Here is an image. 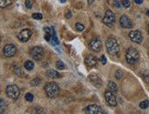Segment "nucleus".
<instances>
[{"label":"nucleus","instance_id":"29","mask_svg":"<svg viewBox=\"0 0 149 114\" xmlns=\"http://www.w3.org/2000/svg\"><path fill=\"white\" fill-rule=\"evenodd\" d=\"M40 83V79H35L31 81V86H38Z\"/></svg>","mask_w":149,"mask_h":114},{"label":"nucleus","instance_id":"24","mask_svg":"<svg viewBox=\"0 0 149 114\" xmlns=\"http://www.w3.org/2000/svg\"><path fill=\"white\" fill-rule=\"evenodd\" d=\"M123 76H124V73H123V71H122L121 69H118L115 72V78L117 79H121L122 78H123Z\"/></svg>","mask_w":149,"mask_h":114},{"label":"nucleus","instance_id":"11","mask_svg":"<svg viewBox=\"0 0 149 114\" xmlns=\"http://www.w3.org/2000/svg\"><path fill=\"white\" fill-rule=\"evenodd\" d=\"M129 37L133 43L140 44V43H142V41H143V36H142L141 32L138 31V30H135V31L130 32Z\"/></svg>","mask_w":149,"mask_h":114},{"label":"nucleus","instance_id":"6","mask_svg":"<svg viewBox=\"0 0 149 114\" xmlns=\"http://www.w3.org/2000/svg\"><path fill=\"white\" fill-rule=\"evenodd\" d=\"M30 56L35 60H40L44 56V49L41 47H34L30 50Z\"/></svg>","mask_w":149,"mask_h":114},{"label":"nucleus","instance_id":"5","mask_svg":"<svg viewBox=\"0 0 149 114\" xmlns=\"http://www.w3.org/2000/svg\"><path fill=\"white\" fill-rule=\"evenodd\" d=\"M102 22L107 27H109V28H112L114 25V23H115V16H114V14L111 10H107L105 12V15H104Z\"/></svg>","mask_w":149,"mask_h":114},{"label":"nucleus","instance_id":"18","mask_svg":"<svg viewBox=\"0 0 149 114\" xmlns=\"http://www.w3.org/2000/svg\"><path fill=\"white\" fill-rule=\"evenodd\" d=\"M108 88L109 91H113V92H117L118 91V87L114 81H109L108 82Z\"/></svg>","mask_w":149,"mask_h":114},{"label":"nucleus","instance_id":"32","mask_svg":"<svg viewBox=\"0 0 149 114\" xmlns=\"http://www.w3.org/2000/svg\"><path fill=\"white\" fill-rule=\"evenodd\" d=\"M114 6L115 7H121V3L118 1V0H114Z\"/></svg>","mask_w":149,"mask_h":114},{"label":"nucleus","instance_id":"3","mask_svg":"<svg viewBox=\"0 0 149 114\" xmlns=\"http://www.w3.org/2000/svg\"><path fill=\"white\" fill-rule=\"evenodd\" d=\"M125 59L131 65H135L139 61V52L133 47H129L125 52Z\"/></svg>","mask_w":149,"mask_h":114},{"label":"nucleus","instance_id":"25","mask_svg":"<svg viewBox=\"0 0 149 114\" xmlns=\"http://www.w3.org/2000/svg\"><path fill=\"white\" fill-rule=\"evenodd\" d=\"M75 28H76L78 31H83L84 29V26H83L81 23H76L75 24Z\"/></svg>","mask_w":149,"mask_h":114},{"label":"nucleus","instance_id":"28","mask_svg":"<svg viewBox=\"0 0 149 114\" xmlns=\"http://www.w3.org/2000/svg\"><path fill=\"white\" fill-rule=\"evenodd\" d=\"M122 5H123L124 7L128 8V7H130V6H131V3H130L129 0H124V1L122 2Z\"/></svg>","mask_w":149,"mask_h":114},{"label":"nucleus","instance_id":"21","mask_svg":"<svg viewBox=\"0 0 149 114\" xmlns=\"http://www.w3.org/2000/svg\"><path fill=\"white\" fill-rule=\"evenodd\" d=\"M11 4V0H0V7H6Z\"/></svg>","mask_w":149,"mask_h":114},{"label":"nucleus","instance_id":"14","mask_svg":"<svg viewBox=\"0 0 149 114\" xmlns=\"http://www.w3.org/2000/svg\"><path fill=\"white\" fill-rule=\"evenodd\" d=\"M85 64H86L88 67H94V66H96L97 62H98V60H97L96 57L93 55H88L86 58H85Z\"/></svg>","mask_w":149,"mask_h":114},{"label":"nucleus","instance_id":"30","mask_svg":"<svg viewBox=\"0 0 149 114\" xmlns=\"http://www.w3.org/2000/svg\"><path fill=\"white\" fill-rule=\"evenodd\" d=\"M143 78H144V79H145V82H147V83L149 82V74H148V73L144 72L143 73Z\"/></svg>","mask_w":149,"mask_h":114},{"label":"nucleus","instance_id":"15","mask_svg":"<svg viewBox=\"0 0 149 114\" xmlns=\"http://www.w3.org/2000/svg\"><path fill=\"white\" fill-rule=\"evenodd\" d=\"M90 79H91V81L92 82V84H93L95 87H97V88H101V87H102V79H101L100 78L97 76V75L91 74L90 75Z\"/></svg>","mask_w":149,"mask_h":114},{"label":"nucleus","instance_id":"4","mask_svg":"<svg viewBox=\"0 0 149 114\" xmlns=\"http://www.w3.org/2000/svg\"><path fill=\"white\" fill-rule=\"evenodd\" d=\"M6 96L11 100H17L20 95V91L17 85H9L6 88Z\"/></svg>","mask_w":149,"mask_h":114},{"label":"nucleus","instance_id":"23","mask_svg":"<svg viewBox=\"0 0 149 114\" xmlns=\"http://www.w3.org/2000/svg\"><path fill=\"white\" fill-rule=\"evenodd\" d=\"M139 106H140V108L141 109H143V110H145V109H146V108H148V106H149V101L148 100H144V101H142V102H140V104H139Z\"/></svg>","mask_w":149,"mask_h":114},{"label":"nucleus","instance_id":"27","mask_svg":"<svg viewBox=\"0 0 149 114\" xmlns=\"http://www.w3.org/2000/svg\"><path fill=\"white\" fill-rule=\"evenodd\" d=\"M25 99H26V100H28V101L31 102L32 100H33V99H34V96L31 94V93H27V94H26V96H25Z\"/></svg>","mask_w":149,"mask_h":114},{"label":"nucleus","instance_id":"37","mask_svg":"<svg viewBox=\"0 0 149 114\" xmlns=\"http://www.w3.org/2000/svg\"><path fill=\"white\" fill-rule=\"evenodd\" d=\"M59 1H61V3H65L67 1V0H59Z\"/></svg>","mask_w":149,"mask_h":114},{"label":"nucleus","instance_id":"7","mask_svg":"<svg viewBox=\"0 0 149 114\" xmlns=\"http://www.w3.org/2000/svg\"><path fill=\"white\" fill-rule=\"evenodd\" d=\"M17 53V47L13 44H8L6 45L3 48V54L5 57L6 58H11L13 56H15Z\"/></svg>","mask_w":149,"mask_h":114},{"label":"nucleus","instance_id":"13","mask_svg":"<svg viewBox=\"0 0 149 114\" xmlns=\"http://www.w3.org/2000/svg\"><path fill=\"white\" fill-rule=\"evenodd\" d=\"M120 25L124 28H133V23L130 20V18L127 16L124 15L120 18Z\"/></svg>","mask_w":149,"mask_h":114},{"label":"nucleus","instance_id":"8","mask_svg":"<svg viewBox=\"0 0 149 114\" xmlns=\"http://www.w3.org/2000/svg\"><path fill=\"white\" fill-rule=\"evenodd\" d=\"M84 111L86 114H103L104 113L103 110L96 104L89 105L88 107L85 108Z\"/></svg>","mask_w":149,"mask_h":114},{"label":"nucleus","instance_id":"33","mask_svg":"<svg viewBox=\"0 0 149 114\" xmlns=\"http://www.w3.org/2000/svg\"><path fill=\"white\" fill-rule=\"evenodd\" d=\"M101 61H102V64H106V58H105V56H102V57H101Z\"/></svg>","mask_w":149,"mask_h":114},{"label":"nucleus","instance_id":"31","mask_svg":"<svg viewBox=\"0 0 149 114\" xmlns=\"http://www.w3.org/2000/svg\"><path fill=\"white\" fill-rule=\"evenodd\" d=\"M25 6L27 8H31L32 7V3L30 2L29 0H26L25 1Z\"/></svg>","mask_w":149,"mask_h":114},{"label":"nucleus","instance_id":"19","mask_svg":"<svg viewBox=\"0 0 149 114\" xmlns=\"http://www.w3.org/2000/svg\"><path fill=\"white\" fill-rule=\"evenodd\" d=\"M24 67L27 70H32L34 69V63L30 60H28L26 61L25 64H24Z\"/></svg>","mask_w":149,"mask_h":114},{"label":"nucleus","instance_id":"34","mask_svg":"<svg viewBox=\"0 0 149 114\" xmlns=\"http://www.w3.org/2000/svg\"><path fill=\"white\" fill-rule=\"evenodd\" d=\"M66 18H71V11H68V12H67Z\"/></svg>","mask_w":149,"mask_h":114},{"label":"nucleus","instance_id":"16","mask_svg":"<svg viewBox=\"0 0 149 114\" xmlns=\"http://www.w3.org/2000/svg\"><path fill=\"white\" fill-rule=\"evenodd\" d=\"M47 76L50 79H59L61 78V75L58 71L54 70V69H49L47 71Z\"/></svg>","mask_w":149,"mask_h":114},{"label":"nucleus","instance_id":"35","mask_svg":"<svg viewBox=\"0 0 149 114\" xmlns=\"http://www.w3.org/2000/svg\"><path fill=\"white\" fill-rule=\"evenodd\" d=\"M135 2L136 3V4L140 5V4H142V3H143V0H135Z\"/></svg>","mask_w":149,"mask_h":114},{"label":"nucleus","instance_id":"12","mask_svg":"<svg viewBox=\"0 0 149 114\" xmlns=\"http://www.w3.org/2000/svg\"><path fill=\"white\" fill-rule=\"evenodd\" d=\"M32 35V32L30 29H23L18 33V38L21 42H27L28 41V39L30 38Z\"/></svg>","mask_w":149,"mask_h":114},{"label":"nucleus","instance_id":"9","mask_svg":"<svg viewBox=\"0 0 149 114\" xmlns=\"http://www.w3.org/2000/svg\"><path fill=\"white\" fill-rule=\"evenodd\" d=\"M104 96H105V100L107 101V103L110 106L115 107L117 105V100H116V97L114 94V92L111 91H107L104 93Z\"/></svg>","mask_w":149,"mask_h":114},{"label":"nucleus","instance_id":"2","mask_svg":"<svg viewBox=\"0 0 149 114\" xmlns=\"http://www.w3.org/2000/svg\"><path fill=\"white\" fill-rule=\"evenodd\" d=\"M44 91L49 98L54 99L58 96L59 92V87L55 82H49L44 87Z\"/></svg>","mask_w":149,"mask_h":114},{"label":"nucleus","instance_id":"36","mask_svg":"<svg viewBox=\"0 0 149 114\" xmlns=\"http://www.w3.org/2000/svg\"><path fill=\"white\" fill-rule=\"evenodd\" d=\"M87 1H88V4H89V5H92V3H93L94 0H87Z\"/></svg>","mask_w":149,"mask_h":114},{"label":"nucleus","instance_id":"22","mask_svg":"<svg viewBox=\"0 0 149 114\" xmlns=\"http://www.w3.org/2000/svg\"><path fill=\"white\" fill-rule=\"evenodd\" d=\"M56 68H57L58 69H61V70H62V69H65L66 66H65V64L62 62V61L59 60V61H57V63H56Z\"/></svg>","mask_w":149,"mask_h":114},{"label":"nucleus","instance_id":"1","mask_svg":"<svg viewBox=\"0 0 149 114\" xmlns=\"http://www.w3.org/2000/svg\"><path fill=\"white\" fill-rule=\"evenodd\" d=\"M119 44H118L117 40L113 37H108V39L106 40V50L110 55H116L119 52Z\"/></svg>","mask_w":149,"mask_h":114},{"label":"nucleus","instance_id":"20","mask_svg":"<svg viewBox=\"0 0 149 114\" xmlns=\"http://www.w3.org/2000/svg\"><path fill=\"white\" fill-rule=\"evenodd\" d=\"M6 111V101L3 99H0V114L5 113Z\"/></svg>","mask_w":149,"mask_h":114},{"label":"nucleus","instance_id":"38","mask_svg":"<svg viewBox=\"0 0 149 114\" xmlns=\"http://www.w3.org/2000/svg\"><path fill=\"white\" fill-rule=\"evenodd\" d=\"M148 32H149V26H148Z\"/></svg>","mask_w":149,"mask_h":114},{"label":"nucleus","instance_id":"10","mask_svg":"<svg viewBox=\"0 0 149 114\" xmlns=\"http://www.w3.org/2000/svg\"><path fill=\"white\" fill-rule=\"evenodd\" d=\"M102 43L100 38H93V39L90 42V44H89L90 49L94 52H99L101 49H102Z\"/></svg>","mask_w":149,"mask_h":114},{"label":"nucleus","instance_id":"26","mask_svg":"<svg viewBox=\"0 0 149 114\" xmlns=\"http://www.w3.org/2000/svg\"><path fill=\"white\" fill-rule=\"evenodd\" d=\"M32 18H34V19H37V20H40L43 18V16H42L41 14H39V13H34L33 15H32Z\"/></svg>","mask_w":149,"mask_h":114},{"label":"nucleus","instance_id":"17","mask_svg":"<svg viewBox=\"0 0 149 114\" xmlns=\"http://www.w3.org/2000/svg\"><path fill=\"white\" fill-rule=\"evenodd\" d=\"M44 31H45V39L47 41H50L51 37H52V31L49 27H45L44 28Z\"/></svg>","mask_w":149,"mask_h":114}]
</instances>
